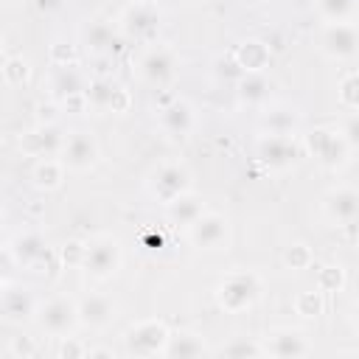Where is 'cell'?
Wrapping results in <instances>:
<instances>
[{
  "mask_svg": "<svg viewBox=\"0 0 359 359\" xmlns=\"http://www.w3.org/2000/svg\"><path fill=\"white\" fill-rule=\"evenodd\" d=\"M65 137L59 123H36L20 137V151L28 157H59Z\"/></svg>",
  "mask_w": 359,
  "mask_h": 359,
  "instance_id": "15",
  "label": "cell"
},
{
  "mask_svg": "<svg viewBox=\"0 0 359 359\" xmlns=\"http://www.w3.org/2000/svg\"><path fill=\"white\" fill-rule=\"evenodd\" d=\"M359 48V31L353 20L345 22H325L320 31V50L331 62H351Z\"/></svg>",
  "mask_w": 359,
  "mask_h": 359,
  "instance_id": "9",
  "label": "cell"
},
{
  "mask_svg": "<svg viewBox=\"0 0 359 359\" xmlns=\"http://www.w3.org/2000/svg\"><path fill=\"white\" fill-rule=\"evenodd\" d=\"M222 356H236V359H244V356H264V345L261 339H250V337H233L227 345L219 348Z\"/></svg>",
  "mask_w": 359,
  "mask_h": 359,
  "instance_id": "33",
  "label": "cell"
},
{
  "mask_svg": "<svg viewBox=\"0 0 359 359\" xmlns=\"http://www.w3.org/2000/svg\"><path fill=\"white\" fill-rule=\"evenodd\" d=\"M149 191H151L154 199H160L165 205V202L182 196V194L194 191V174L182 163H163L157 171H151Z\"/></svg>",
  "mask_w": 359,
  "mask_h": 359,
  "instance_id": "12",
  "label": "cell"
},
{
  "mask_svg": "<svg viewBox=\"0 0 359 359\" xmlns=\"http://www.w3.org/2000/svg\"><path fill=\"white\" fill-rule=\"evenodd\" d=\"M98 157H101V149H98V140L84 132V129H76L65 137V146L59 151V160L67 171L73 174H87L98 165Z\"/></svg>",
  "mask_w": 359,
  "mask_h": 359,
  "instance_id": "10",
  "label": "cell"
},
{
  "mask_svg": "<svg viewBox=\"0 0 359 359\" xmlns=\"http://www.w3.org/2000/svg\"><path fill=\"white\" fill-rule=\"evenodd\" d=\"M8 353L28 359V356H36V353H39V345H36L31 337H14L11 345H8Z\"/></svg>",
  "mask_w": 359,
  "mask_h": 359,
  "instance_id": "37",
  "label": "cell"
},
{
  "mask_svg": "<svg viewBox=\"0 0 359 359\" xmlns=\"http://www.w3.org/2000/svg\"><path fill=\"white\" fill-rule=\"evenodd\" d=\"M314 283H317V292H323V294H325V292H339V289L345 286V269H342L339 264L320 266Z\"/></svg>",
  "mask_w": 359,
  "mask_h": 359,
  "instance_id": "35",
  "label": "cell"
},
{
  "mask_svg": "<svg viewBox=\"0 0 359 359\" xmlns=\"http://www.w3.org/2000/svg\"><path fill=\"white\" fill-rule=\"evenodd\" d=\"M292 306H294V314H300L303 320H317L325 309V300H323V292L311 289V292H300L292 300Z\"/></svg>",
  "mask_w": 359,
  "mask_h": 359,
  "instance_id": "31",
  "label": "cell"
},
{
  "mask_svg": "<svg viewBox=\"0 0 359 359\" xmlns=\"http://www.w3.org/2000/svg\"><path fill=\"white\" fill-rule=\"evenodd\" d=\"M269 95H272V84L264 73H244L238 79V98L241 101L261 107V104L269 101Z\"/></svg>",
  "mask_w": 359,
  "mask_h": 359,
  "instance_id": "25",
  "label": "cell"
},
{
  "mask_svg": "<svg viewBox=\"0 0 359 359\" xmlns=\"http://www.w3.org/2000/svg\"><path fill=\"white\" fill-rule=\"evenodd\" d=\"M283 264H286L289 269H294V272H303V269H309V266L314 264V252H311L309 244L294 241V244H289V247L283 250Z\"/></svg>",
  "mask_w": 359,
  "mask_h": 359,
  "instance_id": "34",
  "label": "cell"
},
{
  "mask_svg": "<svg viewBox=\"0 0 359 359\" xmlns=\"http://www.w3.org/2000/svg\"><path fill=\"white\" fill-rule=\"evenodd\" d=\"M297 126H300V115L292 109H269L261 118L264 135H294Z\"/></svg>",
  "mask_w": 359,
  "mask_h": 359,
  "instance_id": "26",
  "label": "cell"
},
{
  "mask_svg": "<svg viewBox=\"0 0 359 359\" xmlns=\"http://www.w3.org/2000/svg\"><path fill=\"white\" fill-rule=\"evenodd\" d=\"M121 261H123V250H121V241L109 233H101V236H93L90 241H84V261H81V269L104 283V280H112L121 269Z\"/></svg>",
  "mask_w": 359,
  "mask_h": 359,
  "instance_id": "3",
  "label": "cell"
},
{
  "mask_svg": "<svg viewBox=\"0 0 359 359\" xmlns=\"http://www.w3.org/2000/svg\"><path fill=\"white\" fill-rule=\"evenodd\" d=\"M62 261L67 266H81V261H84V241H67L62 247Z\"/></svg>",
  "mask_w": 359,
  "mask_h": 359,
  "instance_id": "39",
  "label": "cell"
},
{
  "mask_svg": "<svg viewBox=\"0 0 359 359\" xmlns=\"http://www.w3.org/2000/svg\"><path fill=\"white\" fill-rule=\"evenodd\" d=\"M168 334H171V328L163 320H157V317L137 320V323H132L123 331L126 353L129 356H163V348L168 342Z\"/></svg>",
  "mask_w": 359,
  "mask_h": 359,
  "instance_id": "6",
  "label": "cell"
},
{
  "mask_svg": "<svg viewBox=\"0 0 359 359\" xmlns=\"http://www.w3.org/2000/svg\"><path fill=\"white\" fill-rule=\"evenodd\" d=\"M337 129H339V135L345 137V143H348L351 149H356V146H359V121H356V112H348L345 123H342V126H337Z\"/></svg>",
  "mask_w": 359,
  "mask_h": 359,
  "instance_id": "38",
  "label": "cell"
},
{
  "mask_svg": "<svg viewBox=\"0 0 359 359\" xmlns=\"http://www.w3.org/2000/svg\"><path fill=\"white\" fill-rule=\"evenodd\" d=\"M121 39L123 36H121L118 25H112L107 20H87L81 28V45L95 56H107V53L118 50Z\"/></svg>",
  "mask_w": 359,
  "mask_h": 359,
  "instance_id": "17",
  "label": "cell"
},
{
  "mask_svg": "<svg viewBox=\"0 0 359 359\" xmlns=\"http://www.w3.org/2000/svg\"><path fill=\"white\" fill-rule=\"evenodd\" d=\"M261 345H264V356H275V359H297L314 353L311 339L300 328H272L266 337H261Z\"/></svg>",
  "mask_w": 359,
  "mask_h": 359,
  "instance_id": "13",
  "label": "cell"
},
{
  "mask_svg": "<svg viewBox=\"0 0 359 359\" xmlns=\"http://www.w3.org/2000/svg\"><path fill=\"white\" fill-rule=\"evenodd\" d=\"M177 53L168 45H151L137 59V76L149 87H168L177 79Z\"/></svg>",
  "mask_w": 359,
  "mask_h": 359,
  "instance_id": "11",
  "label": "cell"
},
{
  "mask_svg": "<svg viewBox=\"0 0 359 359\" xmlns=\"http://www.w3.org/2000/svg\"><path fill=\"white\" fill-rule=\"evenodd\" d=\"M160 126L165 135L171 137H188L196 126V115H194V107L185 101V98H171L168 104L160 107Z\"/></svg>",
  "mask_w": 359,
  "mask_h": 359,
  "instance_id": "18",
  "label": "cell"
},
{
  "mask_svg": "<svg viewBox=\"0 0 359 359\" xmlns=\"http://www.w3.org/2000/svg\"><path fill=\"white\" fill-rule=\"evenodd\" d=\"M208 353H213V351L194 331H171L168 334V342L163 348V356L165 359H196V356H208Z\"/></svg>",
  "mask_w": 359,
  "mask_h": 359,
  "instance_id": "20",
  "label": "cell"
},
{
  "mask_svg": "<svg viewBox=\"0 0 359 359\" xmlns=\"http://www.w3.org/2000/svg\"><path fill=\"white\" fill-rule=\"evenodd\" d=\"M205 210V202L194 194V191H188V194H182V196H177V199H171V202H165V219L174 224V227H188L199 213Z\"/></svg>",
  "mask_w": 359,
  "mask_h": 359,
  "instance_id": "23",
  "label": "cell"
},
{
  "mask_svg": "<svg viewBox=\"0 0 359 359\" xmlns=\"http://www.w3.org/2000/svg\"><path fill=\"white\" fill-rule=\"evenodd\" d=\"M34 297L20 286H0V317L6 323H28L34 320Z\"/></svg>",
  "mask_w": 359,
  "mask_h": 359,
  "instance_id": "19",
  "label": "cell"
},
{
  "mask_svg": "<svg viewBox=\"0 0 359 359\" xmlns=\"http://www.w3.org/2000/svg\"><path fill=\"white\" fill-rule=\"evenodd\" d=\"M87 356H109L112 359L115 353H112V348H90L87 345Z\"/></svg>",
  "mask_w": 359,
  "mask_h": 359,
  "instance_id": "41",
  "label": "cell"
},
{
  "mask_svg": "<svg viewBox=\"0 0 359 359\" xmlns=\"http://www.w3.org/2000/svg\"><path fill=\"white\" fill-rule=\"evenodd\" d=\"M76 311H79V328H90V331H104L118 317L115 300L104 292H87L81 300H76Z\"/></svg>",
  "mask_w": 359,
  "mask_h": 359,
  "instance_id": "14",
  "label": "cell"
},
{
  "mask_svg": "<svg viewBox=\"0 0 359 359\" xmlns=\"http://www.w3.org/2000/svg\"><path fill=\"white\" fill-rule=\"evenodd\" d=\"M337 101H339V107L345 112H356V107H359V81H356V73L353 70H348L339 79V84H337Z\"/></svg>",
  "mask_w": 359,
  "mask_h": 359,
  "instance_id": "32",
  "label": "cell"
},
{
  "mask_svg": "<svg viewBox=\"0 0 359 359\" xmlns=\"http://www.w3.org/2000/svg\"><path fill=\"white\" fill-rule=\"evenodd\" d=\"M65 174L67 168L62 165L59 157H36L34 168H31V182L36 191H59L62 182H65Z\"/></svg>",
  "mask_w": 359,
  "mask_h": 359,
  "instance_id": "22",
  "label": "cell"
},
{
  "mask_svg": "<svg viewBox=\"0 0 359 359\" xmlns=\"http://www.w3.org/2000/svg\"><path fill=\"white\" fill-rule=\"evenodd\" d=\"M118 84L112 79H104V76H95L87 87H84V95H87V104L93 109H109L112 107V95H115Z\"/></svg>",
  "mask_w": 359,
  "mask_h": 359,
  "instance_id": "27",
  "label": "cell"
},
{
  "mask_svg": "<svg viewBox=\"0 0 359 359\" xmlns=\"http://www.w3.org/2000/svg\"><path fill=\"white\" fill-rule=\"evenodd\" d=\"M233 59L241 67V73H264L269 67V62H272V53H269V45L266 42H261V39H244L233 50Z\"/></svg>",
  "mask_w": 359,
  "mask_h": 359,
  "instance_id": "21",
  "label": "cell"
},
{
  "mask_svg": "<svg viewBox=\"0 0 359 359\" xmlns=\"http://www.w3.org/2000/svg\"><path fill=\"white\" fill-rule=\"evenodd\" d=\"M160 11L154 3L149 0H135L129 3L121 17H118V31L123 39H132V42H151L160 31Z\"/></svg>",
  "mask_w": 359,
  "mask_h": 359,
  "instance_id": "7",
  "label": "cell"
},
{
  "mask_svg": "<svg viewBox=\"0 0 359 359\" xmlns=\"http://www.w3.org/2000/svg\"><path fill=\"white\" fill-rule=\"evenodd\" d=\"M323 213L339 227H351L359 216V194L351 185H337L323 196Z\"/></svg>",
  "mask_w": 359,
  "mask_h": 359,
  "instance_id": "16",
  "label": "cell"
},
{
  "mask_svg": "<svg viewBox=\"0 0 359 359\" xmlns=\"http://www.w3.org/2000/svg\"><path fill=\"white\" fill-rule=\"evenodd\" d=\"M62 0H42V6H48V8H56Z\"/></svg>",
  "mask_w": 359,
  "mask_h": 359,
  "instance_id": "42",
  "label": "cell"
},
{
  "mask_svg": "<svg viewBox=\"0 0 359 359\" xmlns=\"http://www.w3.org/2000/svg\"><path fill=\"white\" fill-rule=\"evenodd\" d=\"M303 151L311 154L328 171H339L353 154V149L345 143V137L339 135L337 126H317V129L306 132L303 135Z\"/></svg>",
  "mask_w": 359,
  "mask_h": 359,
  "instance_id": "2",
  "label": "cell"
},
{
  "mask_svg": "<svg viewBox=\"0 0 359 359\" xmlns=\"http://www.w3.org/2000/svg\"><path fill=\"white\" fill-rule=\"evenodd\" d=\"M34 323L42 334L48 337H67L79 328V311H76V300L70 294H53L45 303H39L34 309Z\"/></svg>",
  "mask_w": 359,
  "mask_h": 359,
  "instance_id": "5",
  "label": "cell"
},
{
  "mask_svg": "<svg viewBox=\"0 0 359 359\" xmlns=\"http://www.w3.org/2000/svg\"><path fill=\"white\" fill-rule=\"evenodd\" d=\"M76 65H70V67H56V76H53V81H50V87H53V93L59 95V98H65V95H73V93H84V79L73 70Z\"/></svg>",
  "mask_w": 359,
  "mask_h": 359,
  "instance_id": "30",
  "label": "cell"
},
{
  "mask_svg": "<svg viewBox=\"0 0 359 359\" xmlns=\"http://www.w3.org/2000/svg\"><path fill=\"white\" fill-rule=\"evenodd\" d=\"M59 356H87V345L84 342H79L73 334H67V337H59Z\"/></svg>",
  "mask_w": 359,
  "mask_h": 359,
  "instance_id": "40",
  "label": "cell"
},
{
  "mask_svg": "<svg viewBox=\"0 0 359 359\" xmlns=\"http://www.w3.org/2000/svg\"><path fill=\"white\" fill-rule=\"evenodd\" d=\"M323 22H345L356 20V0H314Z\"/></svg>",
  "mask_w": 359,
  "mask_h": 359,
  "instance_id": "28",
  "label": "cell"
},
{
  "mask_svg": "<svg viewBox=\"0 0 359 359\" xmlns=\"http://www.w3.org/2000/svg\"><path fill=\"white\" fill-rule=\"evenodd\" d=\"M50 65L53 67H70L76 65V48L67 42H53L50 45Z\"/></svg>",
  "mask_w": 359,
  "mask_h": 359,
  "instance_id": "36",
  "label": "cell"
},
{
  "mask_svg": "<svg viewBox=\"0 0 359 359\" xmlns=\"http://www.w3.org/2000/svg\"><path fill=\"white\" fill-rule=\"evenodd\" d=\"M264 294V278L252 269H233L216 286V303L227 314L250 311Z\"/></svg>",
  "mask_w": 359,
  "mask_h": 359,
  "instance_id": "1",
  "label": "cell"
},
{
  "mask_svg": "<svg viewBox=\"0 0 359 359\" xmlns=\"http://www.w3.org/2000/svg\"><path fill=\"white\" fill-rule=\"evenodd\" d=\"M0 73H3V81H6L8 87H22V84L31 81V65H28V59H22V56H8V59H3Z\"/></svg>",
  "mask_w": 359,
  "mask_h": 359,
  "instance_id": "29",
  "label": "cell"
},
{
  "mask_svg": "<svg viewBox=\"0 0 359 359\" xmlns=\"http://www.w3.org/2000/svg\"><path fill=\"white\" fill-rule=\"evenodd\" d=\"M185 238L194 250L199 252H219L230 247V219L219 210H202L188 227H185Z\"/></svg>",
  "mask_w": 359,
  "mask_h": 359,
  "instance_id": "4",
  "label": "cell"
},
{
  "mask_svg": "<svg viewBox=\"0 0 359 359\" xmlns=\"http://www.w3.org/2000/svg\"><path fill=\"white\" fill-rule=\"evenodd\" d=\"M255 154L269 171H289L300 163L306 151L294 135H264L255 146Z\"/></svg>",
  "mask_w": 359,
  "mask_h": 359,
  "instance_id": "8",
  "label": "cell"
},
{
  "mask_svg": "<svg viewBox=\"0 0 359 359\" xmlns=\"http://www.w3.org/2000/svg\"><path fill=\"white\" fill-rule=\"evenodd\" d=\"M11 250H14V258L22 266H36L39 261L48 258V244H45V238L39 233H22V236H17L14 244H11Z\"/></svg>",
  "mask_w": 359,
  "mask_h": 359,
  "instance_id": "24",
  "label": "cell"
}]
</instances>
